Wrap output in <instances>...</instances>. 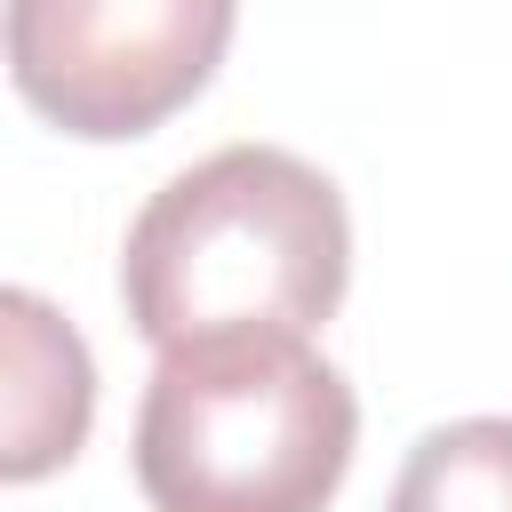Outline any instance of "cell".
<instances>
[{
  "label": "cell",
  "mask_w": 512,
  "mask_h": 512,
  "mask_svg": "<svg viewBox=\"0 0 512 512\" xmlns=\"http://www.w3.org/2000/svg\"><path fill=\"white\" fill-rule=\"evenodd\" d=\"M384 512H512V416H456L432 424Z\"/></svg>",
  "instance_id": "obj_5"
},
{
  "label": "cell",
  "mask_w": 512,
  "mask_h": 512,
  "mask_svg": "<svg viewBox=\"0 0 512 512\" xmlns=\"http://www.w3.org/2000/svg\"><path fill=\"white\" fill-rule=\"evenodd\" d=\"M344 272V192L280 144H224L168 176L128 224L120 304L152 352L240 328L312 336L344 304Z\"/></svg>",
  "instance_id": "obj_1"
},
{
  "label": "cell",
  "mask_w": 512,
  "mask_h": 512,
  "mask_svg": "<svg viewBox=\"0 0 512 512\" xmlns=\"http://www.w3.org/2000/svg\"><path fill=\"white\" fill-rule=\"evenodd\" d=\"M232 48V0H8V80L64 136L120 144L184 112Z\"/></svg>",
  "instance_id": "obj_3"
},
{
  "label": "cell",
  "mask_w": 512,
  "mask_h": 512,
  "mask_svg": "<svg viewBox=\"0 0 512 512\" xmlns=\"http://www.w3.org/2000/svg\"><path fill=\"white\" fill-rule=\"evenodd\" d=\"M352 384L304 328L168 344L136 408V488L152 512H320L352 472Z\"/></svg>",
  "instance_id": "obj_2"
},
{
  "label": "cell",
  "mask_w": 512,
  "mask_h": 512,
  "mask_svg": "<svg viewBox=\"0 0 512 512\" xmlns=\"http://www.w3.org/2000/svg\"><path fill=\"white\" fill-rule=\"evenodd\" d=\"M0 320H8V440H0V472L24 488V480H48L56 464L80 456L88 416H96V360H88L80 328L32 288H8Z\"/></svg>",
  "instance_id": "obj_4"
}]
</instances>
